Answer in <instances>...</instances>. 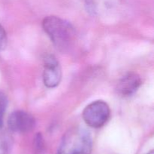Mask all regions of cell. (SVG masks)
Wrapping results in <instances>:
<instances>
[{
	"instance_id": "obj_1",
	"label": "cell",
	"mask_w": 154,
	"mask_h": 154,
	"mask_svg": "<svg viewBox=\"0 0 154 154\" xmlns=\"http://www.w3.org/2000/svg\"><path fill=\"white\" fill-rule=\"evenodd\" d=\"M42 27L54 46L66 52L73 45L76 33L72 24L57 16H48L43 20Z\"/></svg>"
},
{
	"instance_id": "obj_2",
	"label": "cell",
	"mask_w": 154,
	"mask_h": 154,
	"mask_svg": "<svg viewBox=\"0 0 154 154\" xmlns=\"http://www.w3.org/2000/svg\"><path fill=\"white\" fill-rule=\"evenodd\" d=\"M93 139L89 131L74 127L63 136L57 154H91Z\"/></svg>"
},
{
	"instance_id": "obj_3",
	"label": "cell",
	"mask_w": 154,
	"mask_h": 154,
	"mask_svg": "<svg viewBox=\"0 0 154 154\" xmlns=\"http://www.w3.org/2000/svg\"><path fill=\"white\" fill-rule=\"evenodd\" d=\"M111 116V109L105 101L98 100L90 103L84 109L82 117L86 125L93 128L104 126Z\"/></svg>"
},
{
	"instance_id": "obj_4",
	"label": "cell",
	"mask_w": 154,
	"mask_h": 154,
	"mask_svg": "<svg viewBox=\"0 0 154 154\" xmlns=\"http://www.w3.org/2000/svg\"><path fill=\"white\" fill-rule=\"evenodd\" d=\"M62 79V69L57 57L48 54L44 58L43 82L46 87L54 88L60 85Z\"/></svg>"
},
{
	"instance_id": "obj_5",
	"label": "cell",
	"mask_w": 154,
	"mask_h": 154,
	"mask_svg": "<svg viewBox=\"0 0 154 154\" xmlns=\"http://www.w3.org/2000/svg\"><path fill=\"white\" fill-rule=\"evenodd\" d=\"M8 125L13 132L26 133L35 128V120L30 113L23 110H16L9 116Z\"/></svg>"
},
{
	"instance_id": "obj_6",
	"label": "cell",
	"mask_w": 154,
	"mask_h": 154,
	"mask_svg": "<svg viewBox=\"0 0 154 154\" xmlns=\"http://www.w3.org/2000/svg\"><path fill=\"white\" fill-rule=\"evenodd\" d=\"M141 85L139 75L135 72H128L117 82L116 91L122 98H128L133 95Z\"/></svg>"
},
{
	"instance_id": "obj_7",
	"label": "cell",
	"mask_w": 154,
	"mask_h": 154,
	"mask_svg": "<svg viewBox=\"0 0 154 154\" xmlns=\"http://www.w3.org/2000/svg\"><path fill=\"white\" fill-rule=\"evenodd\" d=\"M8 104V100L7 96L3 91H0V128H2L4 116Z\"/></svg>"
},
{
	"instance_id": "obj_8",
	"label": "cell",
	"mask_w": 154,
	"mask_h": 154,
	"mask_svg": "<svg viewBox=\"0 0 154 154\" xmlns=\"http://www.w3.org/2000/svg\"><path fill=\"white\" fill-rule=\"evenodd\" d=\"M10 136L6 134L0 135V154H8L11 146Z\"/></svg>"
},
{
	"instance_id": "obj_9",
	"label": "cell",
	"mask_w": 154,
	"mask_h": 154,
	"mask_svg": "<svg viewBox=\"0 0 154 154\" xmlns=\"http://www.w3.org/2000/svg\"><path fill=\"white\" fill-rule=\"evenodd\" d=\"M7 33L3 28L2 26L0 24V52L5 48L7 45Z\"/></svg>"
},
{
	"instance_id": "obj_10",
	"label": "cell",
	"mask_w": 154,
	"mask_h": 154,
	"mask_svg": "<svg viewBox=\"0 0 154 154\" xmlns=\"http://www.w3.org/2000/svg\"><path fill=\"white\" fill-rule=\"evenodd\" d=\"M147 154H153V150L150 151V152H148V153H147Z\"/></svg>"
}]
</instances>
